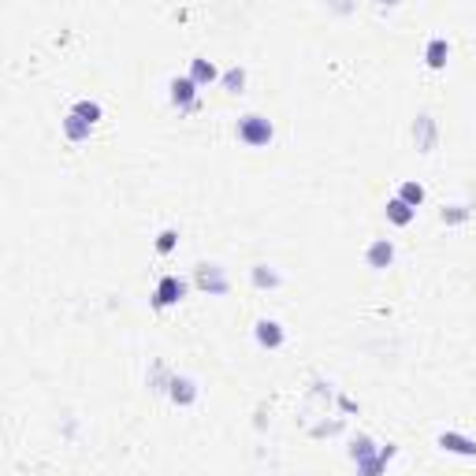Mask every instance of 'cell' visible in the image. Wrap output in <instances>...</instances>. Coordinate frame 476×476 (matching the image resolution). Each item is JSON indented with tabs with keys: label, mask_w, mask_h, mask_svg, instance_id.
Returning a JSON list of instances; mask_svg holds the SVG:
<instances>
[{
	"label": "cell",
	"mask_w": 476,
	"mask_h": 476,
	"mask_svg": "<svg viewBox=\"0 0 476 476\" xmlns=\"http://www.w3.org/2000/svg\"><path fill=\"white\" fill-rule=\"evenodd\" d=\"M182 290H187V287H182V279H175V276H164V279L157 283V298H153V306H157V309L175 306V301L182 298Z\"/></svg>",
	"instance_id": "obj_3"
},
{
	"label": "cell",
	"mask_w": 476,
	"mask_h": 476,
	"mask_svg": "<svg viewBox=\"0 0 476 476\" xmlns=\"http://www.w3.org/2000/svg\"><path fill=\"white\" fill-rule=\"evenodd\" d=\"M171 398H175L179 406H190L198 391H193V380H171Z\"/></svg>",
	"instance_id": "obj_10"
},
{
	"label": "cell",
	"mask_w": 476,
	"mask_h": 476,
	"mask_svg": "<svg viewBox=\"0 0 476 476\" xmlns=\"http://www.w3.org/2000/svg\"><path fill=\"white\" fill-rule=\"evenodd\" d=\"M216 79V68L209 60H193V82L198 86H205V82H212Z\"/></svg>",
	"instance_id": "obj_12"
},
{
	"label": "cell",
	"mask_w": 476,
	"mask_h": 476,
	"mask_svg": "<svg viewBox=\"0 0 476 476\" xmlns=\"http://www.w3.org/2000/svg\"><path fill=\"white\" fill-rule=\"evenodd\" d=\"M227 90H231V93H238V90H242V82H246V74L242 71H227Z\"/></svg>",
	"instance_id": "obj_14"
},
{
	"label": "cell",
	"mask_w": 476,
	"mask_h": 476,
	"mask_svg": "<svg viewBox=\"0 0 476 476\" xmlns=\"http://www.w3.org/2000/svg\"><path fill=\"white\" fill-rule=\"evenodd\" d=\"M391 261H395V246L387 242V238H380V242L369 246V264H372V268H387Z\"/></svg>",
	"instance_id": "obj_5"
},
{
	"label": "cell",
	"mask_w": 476,
	"mask_h": 476,
	"mask_svg": "<svg viewBox=\"0 0 476 476\" xmlns=\"http://www.w3.org/2000/svg\"><path fill=\"white\" fill-rule=\"evenodd\" d=\"M193 86H198L193 79H175V82H171V97H175V104H190L193 101V93H198Z\"/></svg>",
	"instance_id": "obj_11"
},
{
	"label": "cell",
	"mask_w": 476,
	"mask_h": 476,
	"mask_svg": "<svg viewBox=\"0 0 476 476\" xmlns=\"http://www.w3.org/2000/svg\"><path fill=\"white\" fill-rule=\"evenodd\" d=\"M447 56H450V45L443 38H431V45H428V68L439 71L443 63H447Z\"/></svg>",
	"instance_id": "obj_8"
},
{
	"label": "cell",
	"mask_w": 476,
	"mask_h": 476,
	"mask_svg": "<svg viewBox=\"0 0 476 476\" xmlns=\"http://www.w3.org/2000/svg\"><path fill=\"white\" fill-rule=\"evenodd\" d=\"M380 4H383V8H395V4H398V0H380Z\"/></svg>",
	"instance_id": "obj_17"
},
{
	"label": "cell",
	"mask_w": 476,
	"mask_h": 476,
	"mask_svg": "<svg viewBox=\"0 0 476 476\" xmlns=\"http://www.w3.org/2000/svg\"><path fill=\"white\" fill-rule=\"evenodd\" d=\"M413 134L420 138V149H425V153H431V145H436V127H431V116H420V119H417Z\"/></svg>",
	"instance_id": "obj_7"
},
{
	"label": "cell",
	"mask_w": 476,
	"mask_h": 476,
	"mask_svg": "<svg viewBox=\"0 0 476 476\" xmlns=\"http://www.w3.org/2000/svg\"><path fill=\"white\" fill-rule=\"evenodd\" d=\"M238 138H242L246 145H268L272 142V123L261 116H246L242 123H238Z\"/></svg>",
	"instance_id": "obj_2"
},
{
	"label": "cell",
	"mask_w": 476,
	"mask_h": 476,
	"mask_svg": "<svg viewBox=\"0 0 476 476\" xmlns=\"http://www.w3.org/2000/svg\"><path fill=\"white\" fill-rule=\"evenodd\" d=\"M439 447L450 450V454H465V458H476V443L458 436V431H447V436H439Z\"/></svg>",
	"instance_id": "obj_4"
},
{
	"label": "cell",
	"mask_w": 476,
	"mask_h": 476,
	"mask_svg": "<svg viewBox=\"0 0 476 476\" xmlns=\"http://www.w3.org/2000/svg\"><path fill=\"white\" fill-rule=\"evenodd\" d=\"M413 205H406L402 198H398V201H391V205H387V216H391V223H398V227H406L409 220H413Z\"/></svg>",
	"instance_id": "obj_9"
},
{
	"label": "cell",
	"mask_w": 476,
	"mask_h": 476,
	"mask_svg": "<svg viewBox=\"0 0 476 476\" xmlns=\"http://www.w3.org/2000/svg\"><path fill=\"white\" fill-rule=\"evenodd\" d=\"M257 342H261V346H272V350H276V346L283 342L279 324H276V320H261V324H257Z\"/></svg>",
	"instance_id": "obj_6"
},
{
	"label": "cell",
	"mask_w": 476,
	"mask_h": 476,
	"mask_svg": "<svg viewBox=\"0 0 476 476\" xmlns=\"http://www.w3.org/2000/svg\"><path fill=\"white\" fill-rule=\"evenodd\" d=\"M402 201H406V205H413V209H417V205L425 201V190H420L417 182H406V187H402Z\"/></svg>",
	"instance_id": "obj_13"
},
{
	"label": "cell",
	"mask_w": 476,
	"mask_h": 476,
	"mask_svg": "<svg viewBox=\"0 0 476 476\" xmlns=\"http://www.w3.org/2000/svg\"><path fill=\"white\" fill-rule=\"evenodd\" d=\"M171 246H175V231H164V235H160V242H157V250L171 253Z\"/></svg>",
	"instance_id": "obj_15"
},
{
	"label": "cell",
	"mask_w": 476,
	"mask_h": 476,
	"mask_svg": "<svg viewBox=\"0 0 476 476\" xmlns=\"http://www.w3.org/2000/svg\"><path fill=\"white\" fill-rule=\"evenodd\" d=\"M253 276H257V283H261V287H264V283H268V287H272V283H276V276H272V272H264V264H261V268H257V272H253Z\"/></svg>",
	"instance_id": "obj_16"
},
{
	"label": "cell",
	"mask_w": 476,
	"mask_h": 476,
	"mask_svg": "<svg viewBox=\"0 0 476 476\" xmlns=\"http://www.w3.org/2000/svg\"><path fill=\"white\" fill-rule=\"evenodd\" d=\"M101 119V104H93V101H79L71 108V116L63 119V131H68L71 142H82V138H90L93 131V123Z\"/></svg>",
	"instance_id": "obj_1"
}]
</instances>
